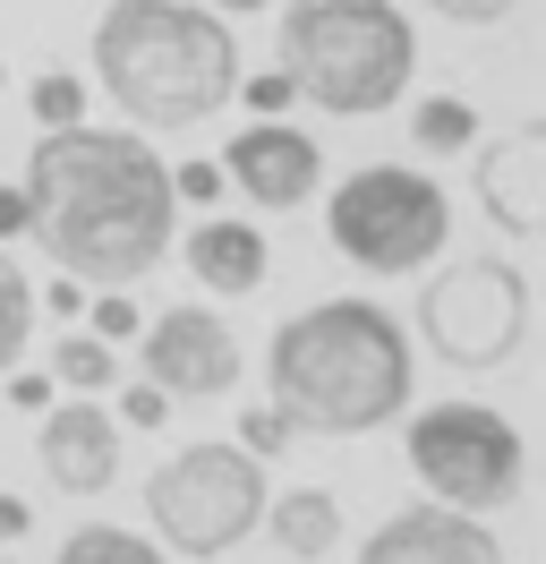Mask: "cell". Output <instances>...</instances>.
Here are the masks:
<instances>
[{"mask_svg":"<svg viewBox=\"0 0 546 564\" xmlns=\"http://www.w3.org/2000/svg\"><path fill=\"white\" fill-rule=\"evenodd\" d=\"M171 163L129 129H43L26 163V231L68 282H145L171 248Z\"/></svg>","mask_w":546,"mask_h":564,"instance_id":"cell-1","label":"cell"},{"mask_svg":"<svg viewBox=\"0 0 546 564\" xmlns=\"http://www.w3.org/2000/svg\"><path fill=\"white\" fill-rule=\"evenodd\" d=\"M273 411L316 436H368L410 402V334L375 300H325L273 334Z\"/></svg>","mask_w":546,"mask_h":564,"instance_id":"cell-2","label":"cell"},{"mask_svg":"<svg viewBox=\"0 0 546 564\" xmlns=\"http://www.w3.org/2000/svg\"><path fill=\"white\" fill-rule=\"evenodd\" d=\"M95 69L136 129H188L239 95V43L188 0H111L95 26Z\"/></svg>","mask_w":546,"mask_h":564,"instance_id":"cell-3","label":"cell"},{"mask_svg":"<svg viewBox=\"0 0 546 564\" xmlns=\"http://www.w3.org/2000/svg\"><path fill=\"white\" fill-rule=\"evenodd\" d=\"M410 69H418V35L393 0H291L282 18V77L325 111L402 104Z\"/></svg>","mask_w":546,"mask_h":564,"instance_id":"cell-4","label":"cell"},{"mask_svg":"<svg viewBox=\"0 0 546 564\" xmlns=\"http://www.w3.org/2000/svg\"><path fill=\"white\" fill-rule=\"evenodd\" d=\"M325 231H334V248L350 265H368V274H410V265H436L444 231H452V206H444V188L427 172H410V163H368V172H350L334 188Z\"/></svg>","mask_w":546,"mask_h":564,"instance_id":"cell-5","label":"cell"},{"mask_svg":"<svg viewBox=\"0 0 546 564\" xmlns=\"http://www.w3.org/2000/svg\"><path fill=\"white\" fill-rule=\"evenodd\" d=\"M145 513L179 556H222L265 522V470L239 445H179L145 479Z\"/></svg>","mask_w":546,"mask_h":564,"instance_id":"cell-6","label":"cell"},{"mask_svg":"<svg viewBox=\"0 0 546 564\" xmlns=\"http://www.w3.org/2000/svg\"><path fill=\"white\" fill-rule=\"evenodd\" d=\"M410 470L452 505V513H495L521 496V436L504 411L478 402H436L410 420Z\"/></svg>","mask_w":546,"mask_h":564,"instance_id":"cell-7","label":"cell"},{"mask_svg":"<svg viewBox=\"0 0 546 564\" xmlns=\"http://www.w3.org/2000/svg\"><path fill=\"white\" fill-rule=\"evenodd\" d=\"M418 334L436 343V359L452 368H504L529 334V282L504 257H470V265H444L418 300Z\"/></svg>","mask_w":546,"mask_h":564,"instance_id":"cell-8","label":"cell"},{"mask_svg":"<svg viewBox=\"0 0 546 564\" xmlns=\"http://www.w3.org/2000/svg\"><path fill=\"white\" fill-rule=\"evenodd\" d=\"M145 386L163 402H214L239 386V334L214 308H171L145 334Z\"/></svg>","mask_w":546,"mask_h":564,"instance_id":"cell-9","label":"cell"},{"mask_svg":"<svg viewBox=\"0 0 546 564\" xmlns=\"http://www.w3.org/2000/svg\"><path fill=\"white\" fill-rule=\"evenodd\" d=\"M316 172H325V154H316V138L307 129H282V120H256V129H239L231 154H222V180H239L256 206L291 214L316 197Z\"/></svg>","mask_w":546,"mask_h":564,"instance_id":"cell-10","label":"cell"},{"mask_svg":"<svg viewBox=\"0 0 546 564\" xmlns=\"http://www.w3.org/2000/svg\"><path fill=\"white\" fill-rule=\"evenodd\" d=\"M359 564H504V547H495V530L478 522V513L410 505V513H393V522L359 547Z\"/></svg>","mask_w":546,"mask_h":564,"instance_id":"cell-11","label":"cell"},{"mask_svg":"<svg viewBox=\"0 0 546 564\" xmlns=\"http://www.w3.org/2000/svg\"><path fill=\"white\" fill-rule=\"evenodd\" d=\"M34 454H43V479H52V488L102 496L120 479V427H111V411H95V402H52Z\"/></svg>","mask_w":546,"mask_h":564,"instance_id":"cell-12","label":"cell"},{"mask_svg":"<svg viewBox=\"0 0 546 564\" xmlns=\"http://www.w3.org/2000/svg\"><path fill=\"white\" fill-rule=\"evenodd\" d=\"M478 197L512 240H529L546 223V129H512V138L487 145L478 154Z\"/></svg>","mask_w":546,"mask_h":564,"instance_id":"cell-13","label":"cell"},{"mask_svg":"<svg viewBox=\"0 0 546 564\" xmlns=\"http://www.w3.org/2000/svg\"><path fill=\"white\" fill-rule=\"evenodd\" d=\"M188 274L205 291H222V300H248L265 282V231H248V223H197L188 231Z\"/></svg>","mask_w":546,"mask_h":564,"instance_id":"cell-14","label":"cell"},{"mask_svg":"<svg viewBox=\"0 0 546 564\" xmlns=\"http://www.w3.org/2000/svg\"><path fill=\"white\" fill-rule=\"evenodd\" d=\"M334 539H341V505L325 488L273 496V547H282V556H325Z\"/></svg>","mask_w":546,"mask_h":564,"instance_id":"cell-15","label":"cell"},{"mask_svg":"<svg viewBox=\"0 0 546 564\" xmlns=\"http://www.w3.org/2000/svg\"><path fill=\"white\" fill-rule=\"evenodd\" d=\"M52 564H163L154 539H136V530H111V522H86L61 539V556Z\"/></svg>","mask_w":546,"mask_h":564,"instance_id":"cell-16","label":"cell"},{"mask_svg":"<svg viewBox=\"0 0 546 564\" xmlns=\"http://www.w3.org/2000/svg\"><path fill=\"white\" fill-rule=\"evenodd\" d=\"M26 334H34V282L0 257V377L26 359Z\"/></svg>","mask_w":546,"mask_h":564,"instance_id":"cell-17","label":"cell"},{"mask_svg":"<svg viewBox=\"0 0 546 564\" xmlns=\"http://www.w3.org/2000/svg\"><path fill=\"white\" fill-rule=\"evenodd\" d=\"M410 129H418V145H427V154H461V145H470V104H452V95H436V104H418V120H410Z\"/></svg>","mask_w":546,"mask_h":564,"instance_id":"cell-18","label":"cell"},{"mask_svg":"<svg viewBox=\"0 0 546 564\" xmlns=\"http://www.w3.org/2000/svg\"><path fill=\"white\" fill-rule=\"evenodd\" d=\"M52 368H61V386L95 393V386H111V343H95V334H61Z\"/></svg>","mask_w":546,"mask_h":564,"instance_id":"cell-19","label":"cell"},{"mask_svg":"<svg viewBox=\"0 0 546 564\" xmlns=\"http://www.w3.org/2000/svg\"><path fill=\"white\" fill-rule=\"evenodd\" d=\"M34 120H43V129H77V120H86V86L68 69H43L34 77Z\"/></svg>","mask_w":546,"mask_h":564,"instance_id":"cell-20","label":"cell"},{"mask_svg":"<svg viewBox=\"0 0 546 564\" xmlns=\"http://www.w3.org/2000/svg\"><path fill=\"white\" fill-rule=\"evenodd\" d=\"M291 436H299V427L282 420V411H273V402H256V411H248V420H239V454H248V462H265V454H282V445H291Z\"/></svg>","mask_w":546,"mask_h":564,"instance_id":"cell-21","label":"cell"},{"mask_svg":"<svg viewBox=\"0 0 546 564\" xmlns=\"http://www.w3.org/2000/svg\"><path fill=\"white\" fill-rule=\"evenodd\" d=\"M436 18H452V26H495V18H512L521 0H427Z\"/></svg>","mask_w":546,"mask_h":564,"instance_id":"cell-22","label":"cell"},{"mask_svg":"<svg viewBox=\"0 0 546 564\" xmlns=\"http://www.w3.org/2000/svg\"><path fill=\"white\" fill-rule=\"evenodd\" d=\"M171 197H197V206H214V197H222V163H179V172H171Z\"/></svg>","mask_w":546,"mask_h":564,"instance_id":"cell-23","label":"cell"},{"mask_svg":"<svg viewBox=\"0 0 546 564\" xmlns=\"http://www.w3.org/2000/svg\"><path fill=\"white\" fill-rule=\"evenodd\" d=\"M239 95H248V104L265 111V120H282V111H291V77H282V69H265V77H248Z\"/></svg>","mask_w":546,"mask_h":564,"instance_id":"cell-24","label":"cell"},{"mask_svg":"<svg viewBox=\"0 0 546 564\" xmlns=\"http://www.w3.org/2000/svg\"><path fill=\"white\" fill-rule=\"evenodd\" d=\"M129 334H136V308H129V300H120V291L95 300V343H129Z\"/></svg>","mask_w":546,"mask_h":564,"instance_id":"cell-25","label":"cell"},{"mask_svg":"<svg viewBox=\"0 0 546 564\" xmlns=\"http://www.w3.org/2000/svg\"><path fill=\"white\" fill-rule=\"evenodd\" d=\"M120 420H129V427H163V420H171V402H163L154 386H129V393H120Z\"/></svg>","mask_w":546,"mask_h":564,"instance_id":"cell-26","label":"cell"},{"mask_svg":"<svg viewBox=\"0 0 546 564\" xmlns=\"http://www.w3.org/2000/svg\"><path fill=\"white\" fill-rule=\"evenodd\" d=\"M9 402H18V411H52V386H43V377H9Z\"/></svg>","mask_w":546,"mask_h":564,"instance_id":"cell-27","label":"cell"},{"mask_svg":"<svg viewBox=\"0 0 546 564\" xmlns=\"http://www.w3.org/2000/svg\"><path fill=\"white\" fill-rule=\"evenodd\" d=\"M26 231V188H0V240H18Z\"/></svg>","mask_w":546,"mask_h":564,"instance_id":"cell-28","label":"cell"},{"mask_svg":"<svg viewBox=\"0 0 546 564\" xmlns=\"http://www.w3.org/2000/svg\"><path fill=\"white\" fill-rule=\"evenodd\" d=\"M26 522H34L26 505H18V496H0V539H26Z\"/></svg>","mask_w":546,"mask_h":564,"instance_id":"cell-29","label":"cell"},{"mask_svg":"<svg viewBox=\"0 0 546 564\" xmlns=\"http://www.w3.org/2000/svg\"><path fill=\"white\" fill-rule=\"evenodd\" d=\"M214 9H265V0H214Z\"/></svg>","mask_w":546,"mask_h":564,"instance_id":"cell-30","label":"cell"}]
</instances>
